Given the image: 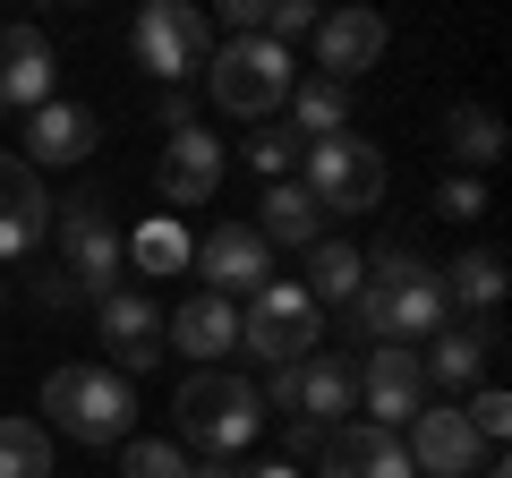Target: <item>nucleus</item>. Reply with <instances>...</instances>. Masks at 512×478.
<instances>
[{"instance_id": "4c0bfd02", "label": "nucleus", "mask_w": 512, "mask_h": 478, "mask_svg": "<svg viewBox=\"0 0 512 478\" xmlns=\"http://www.w3.org/2000/svg\"><path fill=\"white\" fill-rule=\"evenodd\" d=\"M248 478H299V461H256Z\"/></svg>"}, {"instance_id": "9d476101", "label": "nucleus", "mask_w": 512, "mask_h": 478, "mask_svg": "<svg viewBox=\"0 0 512 478\" xmlns=\"http://www.w3.org/2000/svg\"><path fill=\"white\" fill-rule=\"evenodd\" d=\"M402 453H410V470H419V478H478V470H487V444H478V427L461 419V402L419 410L410 436H402Z\"/></svg>"}, {"instance_id": "f03ea898", "label": "nucleus", "mask_w": 512, "mask_h": 478, "mask_svg": "<svg viewBox=\"0 0 512 478\" xmlns=\"http://www.w3.org/2000/svg\"><path fill=\"white\" fill-rule=\"evenodd\" d=\"M171 419H180V453L197 444V453L231 461L239 444H256V419H265V402H256L248 376L197 368V376H180V402H171Z\"/></svg>"}, {"instance_id": "f704fd0d", "label": "nucleus", "mask_w": 512, "mask_h": 478, "mask_svg": "<svg viewBox=\"0 0 512 478\" xmlns=\"http://www.w3.org/2000/svg\"><path fill=\"white\" fill-rule=\"evenodd\" d=\"M77 299H86V291H77L60 265H52V274H35V308H77Z\"/></svg>"}, {"instance_id": "c756f323", "label": "nucleus", "mask_w": 512, "mask_h": 478, "mask_svg": "<svg viewBox=\"0 0 512 478\" xmlns=\"http://www.w3.org/2000/svg\"><path fill=\"white\" fill-rule=\"evenodd\" d=\"M120 478H188V453L180 444H120Z\"/></svg>"}, {"instance_id": "2f4dec72", "label": "nucleus", "mask_w": 512, "mask_h": 478, "mask_svg": "<svg viewBox=\"0 0 512 478\" xmlns=\"http://www.w3.org/2000/svg\"><path fill=\"white\" fill-rule=\"evenodd\" d=\"M299 35H316V9H308V0H274V9H265V43L291 52Z\"/></svg>"}, {"instance_id": "c9c22d12", "label": "nucleus", "mask_w": 512, "mask_h": 478, "mask_svg": "<svg viewBox=\"0 0 512 478\" xmlns=\"http://www.w3.org/2000/svg\"><path fill=\"white\" fill-rule=\"evenodd\" d=\"M265 9H274V0H222V26H231V35H265Z\"/></svg>"}, {"instance_id": "9b49d317", "label": "nucleus", "mask_w": 512, "mask_h": 478, "mask_svg": "<svg viewBox=\"0 0 512 478\" xmlns=\"http://www.w3.org/2000/svg\"><path fill=\"white\" fill-rule=\"evenodd\" d=\"M94 146H103V120H94L86 103H60V94H52V103H43L35 120H26V154H18V163L43 180V171H69V163H86Z\"/></svg>"}, {"instance_id": "a211bd4d", "label": "nucleus", "mask_w": 512, "mask_h": 478, "mask_svg": "<svg viewBox=\"0 0 512 478\" xmlns=\"http://www.w3.org/2000/svg\"><path fill=\"white\" fill-rule=\"evenodd\" d=\"M325 478H419L410 470V453H402V436H384V427H325Z\"/></svg>"}, {"instance_id": "bb28decb", "label": "nucleus", "mask_w": 512, "mask_h": 478, "mask_svg": "<svg viewBox=\"0 0 512 478\" xmlns=\"http://www.w3.org/2000/svg\"><path fill=\"white\" fill-rule=\"evenodd\" d=\"M128 265H137V274H180V265H188V231L171 214L137 222V231H128Z\"/></svg>"}, {"instance_id": "7c9ffc66", "label": "nucleus", "mask_w": 512, "mask_h": 478, "mask_svg": "<svg viewBox=\"0 0 512 478\" xmlns=\"http://www.w3.org/2000/svg\"><path fill=\"white\" fill-rule=\"evenodd\" d=\"M461 419L478 427V444H504V436H512V393H504V385H478L470 402H461Z\"/></svg>"}, {"instance_id": "4468645a", "label": "nucleus", "mask_w": 512, "mask_h": 478, "mask_svg": "<svg viewBox=\"0 0 512 478\" xmlns=\"http://www.w3.org/2000/svg\"><path fill=\"white\" fill-rule=\"evenodd\" d=\"M154 188H163V205H205V197L222 188V137H205L197 120L171 129L163 163H154Z\"/></svg>"}, {"instance_id": "473e14b6", "label": "nucleus", "mask_w": 512, "mask_h": 478, "mask_svg": "<svg viewBox=\"0 0 512 478\" xmlns=\"http://www.w3.org/2000/svg\"><path fill=\"white\" fill-rule=\"evenodd\" d=\"M350 333L359 342H384V282H359L350 291Z\"/></svg>"}, {"instance_id": "f3484780", "label": "nucleus", "mask_w": 512, "mask_h": 478, "mask_svg": "<svg viewBox=\"0 0 512 478\" xmlns=\"http://www.w3.org/2000/svg\"><path fill=\"white\" fill-rule=\"evenodd\" d=\"M52 77H60V60H52V35L43 26H0V103L43 111L52 103Z\"/></svg>"}, {"instance_id": "cd10ccee", "label": "nucleus", "mask_w": 512, "mask_h": 478, "mask_svg": "<svg viewBox=\"0 0 512 478\" xmlns=\"http://www.w3.org/2000/svg\"><path fill=\"white\" fill-rule=\"evenodd\" d=\"M0 478H52V436L35 419H0Z\"/></svg>"}, {"instance_id": "f257e3e1", "label": "nucleus", "mask_w": 512, "mask_h": 478, "mask_svg": "<svg viewBox=\"0 0 512 478\" xmlns=\"http://www.w3.org/2000/svg\"><path fill=\"white\" fill-rule=\"evenodd\" d=\"M43 410H52V427H60V436H77V444H128L137 393H128L120 368L77 359V368H52V376H43Z\"/></svg>"}, {"instance_id": "e433bc0d", "label": "nucleus", "mask_w": 512, "mask_h": 478, "mask_svg": "<svg viewBox=\"0 0 512 478\" xmlns=\"http://www.w3.org/2000/svg\"><path fill=\"white\" fill-rule=\"evenodd\" d=\"M256 402H265V410H299V368H274Z\"/></svg>"}, {"instance_id": "58836bf2", "label": "nucleus", "mask_w": 512, "mask_h": 478, "mask_svg": "<svg viewBox=\"0 0 512 478\" xmlns=\"http://www.w3.org/2000/svg\"><path fill=\"white\" fill-rule=\"evenodd\" d=\"M478 478H504V461H495V453H487V470H478Z\"/></svg>"}, {"instance_id": "f8f14e48", "label": "nucleus", "mask_w": 512, "mask_h": 478, "mask_svg": "<svg viewBox=\"0 0 512 478\" xmlns=\"http://www.w3.org/2000/svg\"><path fill=\"white\" fill-rule=\"evenodd\" d=\"M495 350H504L495 316H478V325H444L436 342H427L419 376H427V385H444V393H478V385H487V359H495Z\"/></svg>"}, {"instance_id": "20e7f679", "label": "nucleus", "mask_w": 512, "mask_h": 478, "mask_svg": "<svg viewBox=\"0 0 512 478\" xmlns=\"http://www.w3.org/2000/svg\"><path fill=\"white\" fill-rule=\"evenodd\" d=\"M60 274H69L77 291H94V299H111L120 274H128V239H120V222H111V197H94V188L60 205Z\"/></svg>"}, {"instance_id": "dca6fc26", "label": "nucleus", "mask_w": 512, "mask_h": 478, "mask_svg": "<svg viewBox=\"0 0 512 478\" xmlns=\"http://www.w3.org/2000/svg\"><path fill=\"white\" fill-rule=\"evenodd\" d=\"M43 231H52V197H43V180L18 163V154H0V265L26 257V248H43Z\"/></svg>"}, {"instance_id": "ea45409f", "label": "nucleus", "mask_w": 512, "mask_h": 478, "mask_svg": "<svg viewBox=\"0 0 512 478\" xmlns=\"http://www.w3.org/2000/svg\"><path fill=\"white\" fill-rule=\"evenodd\" d=\"M0 308H9V291H0Z\"/></svg>"}, {"instance_id": "2eb2a0df", "label": "nucleus", "mask_w": 512, "mask_h": 478, "mask_svg": "<svg viewBox=\"0 0 512 478\" xmlns=\"http://www.w3.org/2000/svg\"><path fill=\"white\" fill-rule=\"evenodd\" d=\"M103 342H111L103 368L146 376L154 359H163V316H154V299H146V291H111V299H103Z\"/></svg>"}, {"instance_id": "0eeeda50", "label": "nucleus", "mask_w": 512, "mask_h": 478, "mask_svg": "<svg viewBox=\"0 0 512 478\" xmlns=\"http://www.w3.org/2000/svg\"><path fill=\"white\" fill-rule=\"evenodd\" d=\"M239 350H256L265 368H299L316 350V299L299 282H265V291L239 308Z\"/></svg>"}, {"instance_id": "72a5a7b5", "label": "nucleus", "mask_w": 512, "mask_h": 478, "mask_svg": "<svg viewBox=\"0 0 512 478\" xmlns=\"http://www.w3.org/2000/svg\"><path fill=\"white\" fill-rule=\"evenodd\" d=\"M436 214H453V222H470V214H487V188H478L470 171H461V180H444V188H436Z\"/></svg>"}, {"instance_id": "6ab92c4d", "label": "nucleus", "mask_w": 512, "mask_h": 478, "mask_svg": "<svg viewBox=\"0 0 512 478\" xmlns=\"http://www.w3.org/2000/svg\"><path fill=\"white\" fill-rule=\"evenodd\" d=\"M248 231L265 239V248H316V239H325V205H316L299 180H274L265 197H256V222H248Z\"/></svg>"}, {"instance_id": "a878e982", "label": "nucleus", "mask_w": 512, "mask_h": 478, "mask_svg": "<svg viewBox=\"0 0 512 478\" xmlns=\"http://www.w3.org/2000/svg\"><path fill=\"white\" fill-rule=\"evenodd\" d=\"M444 137H453V154L470 171H487L495 154H504V120H495L487 103H453V120H444Z\"/></svg>"}, {"instance_id": "6e6552de", "label": "nucleus", "mask_w": 512, "mask_h": 478, "mask_svg": "<svg viewBox=\"0 0 512 478\" xmlns=\"http://www.w3.org/2000/svg\"><path fill=\"white\" fill-rule=\"evenodd\" d=\"M359 410H367V427H384V436H402L410 419L427 410V376H419V350H393V342H376L359 359Z\"/></svg>"}, {"instance_id": "412c9836", "label": "nucleus", "mask_w": 512, "mask_h": 478, "mask_svg": "<svg viewBox=\"0 0 512 478\" xmlns=\"http://www.w3.org/2000/svg\"><path fill=\"white\" fill-rule=\"evenodd\" d=\"M299 410H308V427H333V419H350L359 410V368L350 359H299Z\"/></svg>"}, {"instance_id": "c85d7f7f", "label": "nucleus", "mask_w": 512, "mask_h": 478, "mask_svg": "<svg viewBox=\"0 0 512 478\" xmlns=\"http://www.w3.org/2000/svg\"><path fill=\"white\" fill-rule=\"evenodd\" d=\"M299 129H256L248 137V171H265V180H299Z\"/></svg>"}, {"instance_id": "5701e85b", "label": "nucleus", "mask_w": 512, "mask_h": 478, "mask_svg": "<svg viewBox=\"0 0 512 478\" xmlns=\"http://www.w3.org/2000/svg\"><path fill=\"white\" fill-rule=\"evenodd\" d=\"M359 282H367V257H359V248H342V239H316V248H308V282H299V291H308L316 308H350Z\"/></svg>"}, {"instance_id": "4be33fe9", "label": "nucleus", "mask_w": 512, "mask_h": 478, "mask_svg": "<svg viewBox=\"0 0 512 478\" xmlns=\"http://www.w3.org/2000/svg\"><path fill=\"white\" fill-rule=\"evenodd\" d=\"M171 342L188 350V359H222V350H239V308L214 291L180 299V316H171Z\"/></svg>"}, {"instance_id": "393cba45", "label": "nucleus", "mask_w": 512, "mask_h": 478, "mask_svg": "<svg viewBox=\"0 0 512 478\" xmlns=\"http://www.w3.org/2000/svg\"><path fill=\"white\" fill-rule=\"evenodd\" d=\"M291 111H299V137H342L350 129V86H333V77H299L291 86Z\"/></svg>"}, {"instance_id": "39448f33", "label": "nucleus", "mask_w": 512, "mask_h": 478, "mask_svg": "<svg viewBox=\"0 0 512 478\" xmlns=\"http://www.w3.org/2000/svg\"><path fill=\"white\" fill-rule=\"evenodd\" d=\"M299 188H308L325 214H367L384 197V154L367 137H316L299 154Z\"/></svg>"}, {"instance_id": "1a4fd4ad", "label": "nucleus", "mask_w": 512, "mask_h": 478, "mask_svg": "<svg viewBox=\"0 0 512 478\" xmlns=\"http://www.w3.org/2000/svg\"><path fill=\"white\" fill-rule=\"evenodd\" d=\"M197 274H205V291L214 299H256L265 282H274V248L248 231V222H214V231L197 239Z\"/></svg>"}, {"instance_id": "ddd939ff", "label": "nucleus", "mask_w": 512, "mask_h": 478, "mask_svg": "<svg viewBox=\"0 0 512 478\" xmlns=\"http://www.w3.org/2000/svg\"><path fill=\"white\" fill-rule=\"evenodd\" d=\"M384 35H393V26H384L376 9H333V18H316V77L350 86L359 69L384 60Z\"/></svg>"}, {"instance_id": "423d86ee", "label": "nucleus", "mask_w": 512, "mask_h": 478, "mask_svg": "<svg viewBox=\"0 0 512 478\" xmlns=\"http://www.w3.org/2000/svg\"><path fill=\"white\" fill-rule=\"evenodd\" d=\"M128 60H137L146 77H163V86H180L188 69L214 60V35H205V18L188 9V0H146L137 26H128Z\"/></svg>"}, {"instance_id": "aec40b11", "label": "nucleus", "mask_w": 512, "mask_h": 478, "mask_svg": "<svg viewBox=\"0 0 512 478\" xmlns=\"http://www.w3.org/2000/svg\"><path fill=\"white\" fill-rule=\"evenodd\" d=\"M444 325H453V308H444L436 274H419V282H393V291H384V342H393V350H410V342H436Z\"/></svg>"}, {"instance_id": "7ed1b4c3", "label": "nucleus", "mask_w": 512, "mask_h": 478, "mask_svg": "<svg viewBox=\"0 0 512 478\" xmlns=\"http://www.w3.org/2000/svg\"><path fill=\"white\" fill-rule=\"evenodd\" d=\"M205 86H214L222 111H239V120H265V111L291 103L299 60L282 52V43H265V35H231L214 60H205Z\"/></svg>"}, {"instance_id": "b1692460", "label": "nucleus", "mask_w": 512, "mask_h": 478, "mask_svg": "<svg viewBox=\"0 0 512 478\" xmlns=\"http://www.w3.org/2000/svg\"><path fill=\"white\" fill-rule=\"evenodd\" d=\"M436 291H444V308H478L487 316L495 299H504V257H495V248H470V257H453L436 274Z\"/></svg>"}]
</instances>
